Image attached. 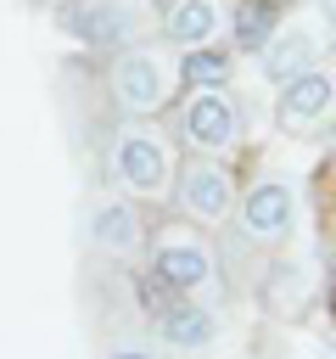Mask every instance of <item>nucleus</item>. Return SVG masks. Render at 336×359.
Returning <instances> with one entry per match:
<instances>
[{
    "mask_svg": "<svg viewBox=\"0 0 336 359\" xmlns=\"http://www.w3.org/2000/svg\"><path fill=\"white\" fill-rule=\"evenodd\" d=\"M174 146H168V135H157V129H146V123H134V129H123L118 135V146H112V174H118V185L134 196V202H162L168 191H174Z\"/></svg>",
    "mask_w": 336,
    "mask_h": 359,
    "instance_id": "1",
    "label": "nucleus"
},
{
    "mask_svg": "<svg viewBox=\"0 0 336 359\" xmlns=\"http://www.w3.org/2000/svg\"><path fill=\"white\" fill-rule=\"evenodd\" d=\"M146 252H151V275L157 280H168L179 297H202V292H218V252L196 236V230H179V224H168V230H157V236H146Z\"/></svg>",
    "mask_w": 336,
    "mask_h": 359,
    "instance_id": "2",
    "label": "nucleus"
},
{
    "mask_svg": "<svg viewBox=\"0 0 336 359\" xmlns=\"http://www.w3.org/2000/svg\"><path fill=\"white\" fill-rule=\"evenodd\" d=\"M174 208L190 219V224H224L230 213H235V174L218 163V157H202V151H190L179 168H174Z\"/></svg>",
    "mask_w": 336,
    "mask_h": 359,
    "instance_id": "3",
    "label": "nucleus"
},
{
    "mask_svg": "<svg viewBox=\"0 0 336 359\" xmlns=\"http://www.w3.org/2000/svg\"><path fill=\"white\" fill-rule=\"evenodd\" d=\"M112 101L129 112V118H151L174 101V67L157 56V50H129L112 73Z\"/></svg>",
    "mask_w": 336,
    "mask_h": 359,
    "instance_id": "4",
    "label": "nucleus"
},
{
    "mask_svg": "<svg viewBox=\"0 0 336 359\" xmlns=\"http://www.w3.org/2000/svg\"><path fill=\"white\" fill-rule=\"evenodd\" d=\"M235 135H241V112H235V101L224 90H190L185 95V107H179V140L190 151L218 157V151L235 146Z\"/></svg>",
    "mask_w": 336,
    "mask_h": 359,
    "instance_id": "5",
    "label": "nucleus"
},
{
    "mask_svg": "<svg viewBox=\"0 0 336 359\" xmlns=\"http://www.w3.org/2000/svg\"><path fill=\"white\" fill-rule=\"evenodd\" d=\"M291 219H297V202H291V185H280V180H258L246 196H235V230L252 247L286 241L291 236Z\"/></svg>",
    "mask_w": 336,
    "mask_h": 359,
    "instance_id": "6",
    "label": "nucleus"
},
{
    "mask_svg": "<svg viewBox=\"0 0 336 359\" xmlns=\"http://www.w3.org/2000/svg\"><path fill=\"white\" fill-rule=\"evenodd\" d=\"M330 101H336V73H325V67H302V73H291V79H286L274 118H280L286 129H302V123L325 118V112H330Z\"/></svg>",
    "mask_w": 336,
    "mask_h": 359,
    "instance_id": "7",
    "label": "nucleus"
},
{
    "mask_svg": "<svg viewBox=\"0 0 336 359\" xmlns=\"http://www.w3.org/2000/svg\"><path fill=\"white\" fill-rule=\"evenodd\" d=\"M146 236H151V224H146V213L134 202H101L90 213V241L101 252H112V258H134L146 247Z\"/></svg>",
    "mask_w": 336,
    "mask_h": 359,
    "instance_id": "8",
    "label": "nucleus"
},
{
    "mask_svg": "<svg viewBox=\"0 0 336 359\" xmlns=\"http://www.w3.org/2000/svg\"><path fill=\"white\" fill-rule=\"evenodd\" d=\"M151 325H157V342H168V348H179V353H196V348H207V342L218 337V309L202 303V297H179V303H174L168 314H157Z\"/></svg>",
    "mask_w": 336,
    "mask_h": 359,
    "instance_id": "9",
    "label": "nucleus"
},
{
    "mask_svg": "<svg viewBox=\"0 0 336 359\" xmlns=\"http://www.w3.org/2000/svg\"><path fill=\"white\" fill-rule=\"evenodd\" d=\"M218 22H224V17H218V0H174V6H168V39L185 45V50L213 45Z\"/></svg>",
    "mask_w": 336,
    "mask_h": 359,
    "instance_id": "10",
    "label": "nucleus"
},
{
    "mask_svg": "<svg viewBox=\"0 0 336 359\" xmlns=\"http://www.w3.org/2000/svg\"><path fill=\"white\" fill-rule=\"evenodd\" d=\"M179 84L185 90H224L230 84V56L218 45H196L179 56Z\"/></svg>",
    "mask_w": 336,
    "mask_h": 359,
    "instance_id": "11",
    "label": "nucleus"
},
{
    "mask_svg": "<svg viewBox=\"0 0 336 359\" xmlns=\"http://www.w3.org/2000/svg\"><path fill=\"white\" fill-rule=\"evenodd\" d=\"M274 22H280V0H241L235 6V45L263 50L274 39Z\"/></svg>",
    "mask_w": 336,
    "mask_h": 359,
    "instance_id": "12",
    "label": "nucleus"
},
{
    "mask_svg": "<svg viewBox=\"0 0 336 359\" xmlns=\"http://www.w3.org/2000/svg\"><path fill=\"white\" fill-rule=\"evenodd\" d=\"M308 56H314V39H308L302 28H297V34H274V39L263 45V73L286 84L291 73H302V67H308Z\"/></svg>",
    "mask_w": 336,
    "mask_h": 359,
    "instance_id": "13",
    "label": "nucleus"
},
{
    "mask_svg": "<svg viewBox=\"0 0 336 359\" xmlns=\"http://www.w3.org/2000/svg\"><path fill=\"white\" fill-rule=\"evenodd\" d=\"M134 292H140V309H146L151 320H157V314H168V309L179 303V292H174L168 280H157L151 269H140V275H134Z\"/></svg>",
    "mask_w": 336,
    "mask_h": 359,
    "instance_id": "14",
    "label": "nucleus"
},
{
    "mask_svg": "<svg viewBox=\"0 0 336 359\" xmlns=\"http://www.w3.org/2000/svg\"><path fill=\"white\" fill-rule=\"evenodd\" d=\"M112 359H151V353H134V348H129V353H112Z\"/></svg>",
    "mask_w": 336,
    "mask_h": 359,
    "instance_id": "15",
    "label": "nucleus"
}]
</instances>
